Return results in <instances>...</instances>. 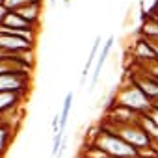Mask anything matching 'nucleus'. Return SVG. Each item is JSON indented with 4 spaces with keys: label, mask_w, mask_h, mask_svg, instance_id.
<instances>
[{
    "label": "nucleus",
    "mask_w": 158,
    "mask_h": 158,
    "mask_svg": "<svg viewBox=\"0 0 158 158\" xmlns=\"http://www.w3.org/2000/svg\"><path fill=\"white\" fill-rule=\"evenodd\" d=\"M71 108H73V91H69L63 99V106H61V114H60V132H65V128H67Z\"/></svg>",
    "instance_id": "14"
},
{
    "label": "nucleus",
    "mask_w": 158,
    "mask_h": 158,
    "mask_svg": "<svg viewBox=\"0 0 158 158\" xmlns=\"http://www.w3.org/2000/svg\"><path fill=\"white\" fill-rule=\"evenodd\" d=\"M130 54H132V61H134L136 65H143V63H147V61L156 60V54H154L151 43H149L145 37H141V35H139V37L136 39V43L132 45Z\"/></svg>",
    "instance_id": "6"
},
{
    "label": "nucleus",
    "mask_w": 158,
    "mask_h": 158,
    "mask_svg": "<svg viewBox=\"0 0 158 158\" xmlns=\"http://www.w3.org/2000/svg\"><path fill=\"white\" fill-rule=\"evenodd\" d=\"M0 4H4V0H0Z\"/></svg>",
    "instance_id": "25"
},
{
    "label": "nucleus",
    "mask_w": 158,
    "mask_h": 158,
    "mask_svg": "<svg viewBox=\"0 0 158 158\" xmlns=\"http://www.w3.org/2000/svg\"><path fill=\"white\" fill-rule=\"evenodd\" d=\"M147 41L151 43V47H152V50L156 54V60H158V39H147Z\"/></svg>",
    "instance_id": "20"
},
{
    "label": "nucleus",
    "mask_w": 158,
    "mask_h": 158,
    "mask_svg": "<svg viewBox=\"0 0 158 158\" xmlns=\"http://www.w3.org/2000/svg\"><path fill=\"white\" fill-rule=\"evenodd\" d=\"M136 65V63H134ZM141 71H145L147 74H151V76H154L156 80H158V60H152V61H147V63H143V65H138Z\"/></svg>",
    "instance_id": "16"
},
{
    "label": "nucleus",
    "mask_w": 158,
    "mask_h": 158,
    "mask_svg": "<svg viewBox=\"0 0 158 158\" xmlns=\"http://www.w3.org/2000/svg\"><path fill=\"white\" fill-rule=\"evenodd\" d=\"M34 2H43V0H34Z\"/></svg>",
    "instance_id": "24"
},
{
    "label": "nucleus",
    "mask_w": 158,
    "mask_h": 158,
    "mask_svg": "<svg viewBox=\"0 0 158 158\" xmlns=\"http://www.w3.org/2000/svg\"><path fill=\"white\" fill-rule=\"evenodd\" d=\"M24 93H11V91H0V114L6 115L17 110V106L23 102Z\"/></svg>",
    "instance_id": "8"
},
{
    "label": "nucleus",
    "mask_w": 158,
    "mask_h": 158,
    "mask_svg": "<svg viewBox=\"0 0 158 158\" xmlns=\"http://www.w3.org/2000/svg\"><path fill=\"white\" fill-rule=\"evenodd\" d=\"M128 80H130L134 86H138V88L143 91V95H145L151 102H152L154 99H158V80H156L154 76L147 74L145 71H141L138 65H134V69H130Z\"/></svg>",
    "instance_id": "4"
},
{
    "label": "nucleus",
    "mask_w": 158,
    "mask_h": 158,
    "mask_svg": "<svg viewBox=\"0 0 158 158\" xmlns=\"http://www.w3.org/2000/svg\"><path fill=\"white\" fill-rule=\"evenodd\" d=\"M52 132H54V134L60 132V115H58V114L52 117Z\"/></svg>",
    "instance_id": "18"
},
{
    "label": "nucleus",
    "mask_w": 158,
    "mask_h": 158,
    "mask_svg": "<svg viewBox=\"0 0 158 158\" xmlns=\"http://www.w3.org/2000/svg\"><path fill=\"white\" fill-rule=\"evenodd\" d=\"M102 128L106 130H112L115 132L119 138H123L128 145H132L136 151H141V149H147L151 145V138L147 136V132L141 128V125L136 121V123H130V125H119V127H110L106 123L101 125Z\"/></svg>",
    "instance_id": "3"
},
{
    "label": "nucleus",
    "mask_w": 158,
    "mask_h": 158,
    "mask_svg": "<svg viewBox=\"0 0 158 158\" xmlns=\"http://www.w3.org/2000/svg\"><path fill=\"white\" fill-rule=\"evenodd\" d=\"M2 26L8 28V30H37V26L30 24L26 19H23V17H21L19 13H15V11H8V15H6Z\"/></svg>",
    "instance_id": "10"
},
{
    "label": "nucleus",
    "mask_w": 158,
    "mask_h": 158,
    "mask_svg": "<svg viewBox=\"0 0 158 158\" xmlns=\"http://www.w3.org/2000/svg\"><path fill=\"white\" fill-rule=\"evenodd\" d=\"M114 41H115V37H114V35H108V37H106V41L102 43V48H101V52H99V56H97V65H95V71H93V74H91L89 91H93V89L97 88V84H99V78H101V73H102V65L106 63V58H108V56H110V52H112Z\"/></svg>",
    "instance_id": "7"
},
{
    "label": "nucleus",
    "mask_w": 158,
    "mask_h": 158,
    "mask_svg": "<svg viewBox=\"0 0 158 158\" xmlns=\"http://www.w3.org/2000/svg\"><path fill=\"white\" fill-rule=\"evenodd\" d=\"M89 147H95L112 158H138V151L132 145H128L115 132L106 130L102 127L95 132L93 139L89 141Z\"/></svg>",
    "instance_id": "1"
},
{
    "label": "nucleus",
    "mask_w": 158,
    "mask_h": 158,
    "mask_svg": "<svg viewBox=\"0 0 158 158\" xmlns=\"http://www.w3.org/2000/svg\"><path fill=\"white\" fill-rule=\"evenodd\" d=\"M139 35L145 39H158V19H154L152 15H143L141 21V28H139Z\"/></svg>",
    "instance_id": "11"
},
{
    "label": "nucleus",
    "mask_w": 158,
    "mask_h": 158,
    "mask_svg": "<svg viewBox=\"0 0 158 158\" xmlns=\"http://www.w3.org/2000/svg\"><path fill=\"white\" fill-rule=\"evenodd\" d=\"M114 97H115V102L117 104H121V106H127V108H130L132 112H136V114H145L152 104H151V101L143 95V91L138 88V86H134L130 80L127 82V84H123L121 88H117V91L114 93Z\"/></svg>",
    "instance_id": "2"
},
{
    "label": "nucleus",
    "mask_w": 158,
    "mask_h": 158,
    "mask_svg": "<svg viewBox=\"0 0 158 158\" xmlns=\"http://www.w3.org/2000/svg\"><path fill=\"white\" fill-rule=\"evenodd\" d=\"M6 15H8V10H6L2 4H0V26L4 24V19H6Z\"/></svg>",
    "instance_id": "19"
},
{
    "label": "nucleus",
    "mask_w": 158,
    "mask_h": 158,
    "mask_svg": "<svg viewBox=\"0 0 158 158\" xmlns=\"http://www.w3.org/2000/svg\"><path fill=\"white\" fill-rule=\"evenodd\" d=\"M30 86V74L24 73H4L0 74V91H11V93H24Z\"/></svg>",
    "instance_id": "5"
},
{
    "label": "nucleus",
    "mask_w": 158,
    "mask_h": 158,
    "mask_svg": "<svg viewBox=\"0 0 158 158\" xmlns=\"http://www.w3.org/2000/svg\"><path fill=\"white\" fill-rule=\"evenodd\" d=\"M50 6H56V0H50V2H48Z\"/></svg>",
    "instance_id": "23"
},
{
    "label": "nucleus",
    "mask_w": 158,
    "mask_h": 158,
    "mask_svg": "<svg viewBox=\"0 0 158 158\" xmlns=\"http://www.w3.org/2000/svg\"><path fill=\"white\" fill-rule=\"evenodd\" d=\"M41 6H43V2H30V4L23 6L21 10H17L15 13H19L23 19H26L30 24L37 26L39 19H41Z\"/></svg>",
    "instance_id": "9"
},
{
    "label": "nucleus",
    "mask_w": 158,
    "mask_h": 158,
    "mask_svg": "<svg viewBox=\"0 0 158 158\" xmlns=\"http://www.w3.org/2000/svg\"><path fill=\"white\" fill-rule=\"evenodd\" d=\"M141 115H145L147 119H151L154 125H158V108H154V106H151L145 114H141Z\"/></svg>",
    "instance_id": "17"
},
{
    "label": "nucleus",
    "mask_w": 158,
    "mask_h": 158,
    "mask_svg": "<svg viewBox=\"0 0 158 158\" xmlns=\"http://www.w3.org/2000/svg\"><path fill=\"white\" fill-rule=\"evenodd\" d=\"M30 2H34V0H4V8L8 10V11H17V10H21L23 6H26V4H30Z\"/></svg>",
    "instance_id": "15"
},
{
    "label": "nucleus",
    "mask_w": 158,
    "mask_h": 158,
    "mask_svg": "<svg viewBox=\"0 0 158 158\" xmlns=\"http://www.w3.org/2000/svg\"><path fill=\"white\" fill-rule=\"evenodd\" d=\"M101 45H102V37H95V41H93V45H91V50H89V56H88V60H86V65H84V69H82V76H80V84H82V86H84L86 78H88V74H89V69L93 67L95 58H97L99 52H101Z\"/></svg>",
    "instance_id": "12"
},
{
    "label": "nucleus",
    "mask_w": 158,
    "mask_h": 158,
    "mask_svg": "<svg viewBox=\"0 0 158 158\" xmlns=\"http://www.w3.org/2000/svg\"><path fill=\"white\" fill-rule=\"evenodd\" d=\"M151 104H152V106H154V108H158V99H154V101H152V102H151Z\"/></svg>",
    "instance_id": "22"
},
{
    "label": "nucleus",
    "mask_w": 158,
    "mask_h": 158,
    "mask_svg": "<svg viewBox=\"0 0 158 158\" xmlns=\"http://www.w3.org/2000/svg\"><path fill=\"white\" fill-rule=\"evenodd\" d=\"M13 134H15V128H11L10 125H0V158H4L6 152L10 151Z\"/></svg>",
    "instance_id": "13"
},
{
    "label": "nucleus",
    "mask_w": 158,
    "mask_h": 158,
    "mask_svg": "<svg viewBox=\"0 0 158 158\" xmlns=\"http://www.w3.org/2000/svg\"><path fill=\"white\" fill-rule=\"evenodd\" d=\"M0 125H6V119H4V115L0 114Z\"/></svg>",
    "instance_id": "21"
}]
</instances>
